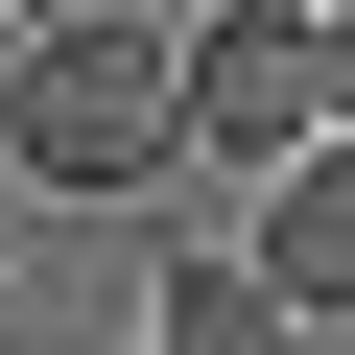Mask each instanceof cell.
Instances as JSON below:
<instances>
[{"label": "cell", "mask_w": 355, "mask_h": 355, "mask_svg": "<svg viewBox=\"0 0 355 355\" xmlns=\"http://www.w3.org/2000/svg\"><path fill=\"white\" fill-rule=\"evenodd\" d=\"M24 24H48V0H24Z\"/></svg>", "instance_id": "8992f818"}, {"label": "cell", "mask_w": 355, "mask_h": 355, "mask_svg": "<svg viewBox=\"0 0 355 355\" xmlns=\"http://www.w3.org/2000/svg\"><path fill=\"white\" fill-rule=\"evenodd\" d=\"M331 119H355V0H331Z\"/></svg>", "instance_id": "5b68a950"}, {"label": "cell", "mask_w": 355, "mask_h": 355, "mask_svg": "<svg viewBox=\"0 0 355 355\" xmlns=\"http://www.w3.org/2000/svg\"><path fill=\"white\" fill-rule=\"evenodd\" d=\"M308 119H331V0H214V24H190V142L284 166Z\"/></svg>", "instance_id": "7a4b0ae2"}, {"label": "cell", "mask_w": 355, "mask_h": 355, "mask_svg": "<svg viewBox=\"0 0 355 355\" xmlns=\"http://www.w3.org/2000/svg\"><path fill=\"white\" fill-rule=\"evenodd\" d=\"M261 284H284L308 331H355V119L284 142V190H261Z\"/></svg>", "instance_id": "3957f363"}, {"label": "cell", "mask_w": 355, "mask_h": 355, "mask_svg": "<svg viewBox=\"0 0 355 355\" xmlns=\"http://www.w3.org/2000/svg\"><path fill=\"white\" fill-rule=\"evenodd\" d=\"M0 166L71 190V214L166 190V166H190V24H166V0H48V24L0 48Z\"/></svg>", "instance_id": "6da1fadb"}, {"label": "cell", "mask_w": 355, "mask_h": 355, "mask_svg": "<svg viewBox=\"0 0 355 355\" xmlns=\"http://www.w3.org/2000/svg\"><path fill=\"white\" fill-rule=\"evenodd\" d=\"M284 331H308V308L261 284V237H237V261H166V355H284Z\"/></svg>", "instance_id": "277c9868"}]
</instances>
